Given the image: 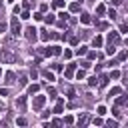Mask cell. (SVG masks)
Instances as JSON below:
<instances>
[{
  "instance_id": "1",
  "label": "cell",
  "mask_w": 128,
  "mask_h": 128,
  "mask_svg": "<svg viewBox=\"0 0 128 128\" xmlns=\"http://www.w3.org/2000/svg\"><path fill=\"white\" fill-rule=\"evenodd\" d=\"M44 104H46V96L36 94V96H34V100H32V108H34V110H40Z\"/></svg>"
},
{
  "instance_id": "2",
  "label": "cell",
  "mask_w": 128,
  "mask_h": 128,
  "mask_svg": "<svg viewBox=\"0 0 128 128\" xmlns=\"http://www.w3.org/2000/svg\"><path fill=\"white\" fill-rule=\"evenodd\" d=\"M10 26H12V34H14V36H18V34H20V22L16 20V14H14V18H12Z\"/></svg>"
},
{
  "instance_id": "3",
  "label": "cell",
  "mask_w": 128,
  "mask_h": 128,
  "mask_svg": "<svg viewBox=\"0 0 128 128\" xmlns=\"http://www.w3.org/2000/svg\"><path fill=\"white\" fill-rule=\"evenodd\" d=\"M36 32H38V30H36L34 26L26 28V38H28V40H36Z\"/></svg>"
},
{
  "instance_id": "4",
  "label": "cell",
  "mask_w": 128,
  "mask_h": 128,
  "mask_svg": "<svg viewBox=\"0 0 128 128\" xmlns=\"http://www.w3.org/2000/svg\"><path fill=\"white\" fill-rule=\"evenodd\" d=\"M108 42H110V44H118V42H120V34H118V32H110V34H108Z\"/></svg>"
},
{
  "instance_id": "5",
  "label": "cell",
  "mask_w": 128,
  "mask_h": 128,
  "mask_svg": "<svg viewBox=\"0 0 128 128\" xmlns=\"http://www.w3.org/2000/svg\"><path fill=\"white\" fill-rule=\"evenodd\" d=\"M2 58H4L6 62H14V60H16V56H14L12 52H8V50H4V52H2Z\"/></svg>"
},
{
  "instance_id": "6",
  "label": "cell",
  "mask_w": 128,
  "mask_h": 128,
  "mask_svg": "<svg viewBox=\"0 0 128 128\" xmlns=\"http://www.w3.org/2000/svg\"><path fill=\"white\" fill-rule=\"evenodd\" d=\"M102 44H104V38H102V36H94V40H92V46H94V48H100Z\"/></svg>"
},
{
  "instance_id": "7",
  "label": "cell",
  "mask_w": 128,
  "mask_h": 128,
  "mask_svg": "<svg viewBox=\"0 0 128 128\" xmlns=\"http://www.w3.org/2000/svg\"><path fill=\"white\" fill-rule=\"evenodd\" d=\"M80 22H82V24H90V22H92L90 14H86V12H84V14H80Z\"/></svg>"
},
{
  "instance_id": "8",
  "label": "cell",
  "mask_w": 128,
  "mask_h": 128,
  "mask_svg": "<svg viewBox=\"0 0 128 128\" xmlns=\"http://www.w3.org/2000/svg\"><path fill=\"white\" fill-rule=\"evenodd\" d=\"M14 78H16V76H14V72H12V70H10V72H6V84H14V82H16Z\"/></svg>"
},
{
  "instance_id": "9",
  "label": "cell",
  "mask_w": 128,
  "mask_h": 128,
  "mask_svg": "<svg viewBox=\"0 0 128 128\" xmlns=\"http://www.w3.org/2000/svg\"><path fill=\"white\" fill-rule=\"evenodd\" d=\"M62 108H64V100L60 98V100L56 102V106H54V112H56V114H60V112H62Z\"/></svg>"
},
{
  "instance_id": "10",
  "label": "cell",
  "mask_w": 128,
  "mask_h": 128,
  "mask_svg": "<svg viewBox=\"0 0 128 128\" xmlns=\"http://www.w3.org/2000/svg\"><path fill=\"white\" fill-rule=\"evenodd\" d=\"M16 104H18V108H20V110H24V108H26V96H20Z\"/></svg>"
},
{
  "instance_id": "11",
  "label": "cell",
  "mask_w": 128,
  "mask_h": 128,
  "mask_svg": "<svg viewBox=\"0 0 128 128\" xmlns=\"http://www.w3.org/2000/svg\"><path fill=\"white\" fill-rule=\"evenodd\" d=\"M108 80H110V78H108L106 74H102V76L98 78V84H100V86H106V84H108Z\"/></svg>"
},
{
  "instance_id": "12",
  "label": "cell",
  "mask_w": 128,
  "mask_h": 128,
  "mask_svg": "<svg viewBox=\"0 0 128 128\" xmlns=\"http://www.w3.org/2000/svg\"><path fill=\"white\" fill-rule=\"evenodd\" d=\"M38 90H40V86H38V84H30V86H28V94H36Z\"/></svg>"
},
{
  "instance_id": "13",
  "label": "cell",
  "mask_w": 128,
  "mask_h": 128,
  "mask_svg": "<svg viewBox=\"0 0 128 128\" xmlns=\"http://www.w3.org/2000/svg\"><path fill=\"white\" fill-rule=\"evenodd\" d=\"M76 64H68V70H66V78H72V72H74Z\"/></svg>"
},
{
  "instance_id": "14",
  "label": "cell",
  "mask_w": 128,
  "mask_h": 128,
  "mask_svg": "<svg viewBox=\"0 0 128 128\" xmlns=\"http://www.w3.org/2000/svg\"><path fill=\"white\" fill-rule=\"evenodd\" d=\"M42 76H44L48 82H52V80H54V74H52V72H48V70H44V72H42Z\"/></svg>"
},
{
  "instance_id": "15",
  "label": "cell",
  "mask_w": 128,
  "mask_h": 128,
  "mask_svg": "<svg viewBox=\"0 0 128 128\" xmlns=\"http://www.w3.org/2000/svg\"><path fill=\"white\" fill-rule=\"evenodd\" d=\"M96 14H100V16H102V14H106V8H104V4H98V6H96Z\"/></svg>"
},
{
  "instance_id": "16",
  "label": "cell",
  "mask_w": 128,
  "mask_h": 128,
  "mask_svg": "<svg viewBox=\"0 0 128 128\" xmlns=\"http://www.w3.org/2000/svg\"><path fill=\"white\" fill-rule=\"evenodd\" d=\"M48 38H50V32H46V30H40V40H44V42H46Z\"/></svg>"
},
{
  "instance_id": "17",
  "label": "cell",
  "mask_w": 128,
  "mask_h": 128,
  "mask_svg": "<svg viewBox=\"0 0 128 128\" xmlns=\"http://www.w3.org/2000/svg\"><path fill=\"white\" fill-rule=\"evenodd\" d=\"M86 52H88V46H80V48L76 50V54H78V56H84Z\"/></svg>"
},
{
  "instance_id": "18",
  "label": "cell",
  "mask_w": 128,
  "mask_h": 128,
  "mask_svg": "<svg viewBox=\"0 0 128 128\" xmlns=\"http://www.w3.org/2000/svg\"><path fill=\"white\" fill-rule=\"evenodd\" d=\"M44 20H46V24H54V14H48V16H44Z\"/></svg>"
},
{
  "instance_id": "19",
  "label": "cell",
  "mask_w": 128,
  "mask_h": 128,
  "mask_svg": "<svg viewBox=\"0 0 128 128\" xmlns=\"http://www.w3.org/2000/svg\"><path fill=\"white\" fill-rule=\"evenodd\" d=\"M88 86H98V78H96V76L88 78Z\"/></svg>"
},
{
  "instance_id": "20",
  "label": "cell",
  "mask_w": 128,
  "mask_h": 128,
  "mask_svg": "<svg viewBox=\"0 0 128 128\" xmlns=\"http://www.w3.org/2000/svg\"><path fill=\"white\" fill-rule=\"evenodd\" d=\"M96 114H98V116H104V114H106V106H98V108H96Z\"/></svg>"
},
{
  "instance_id": "21",
  "label": "cell",
  "mask_w": 128,
  "mask_h": 128,
  "mask_svg": "<svg viewBox=\"0 0 128 128\" xmlns=\"http://www.w3.org/2000/svg\"><path fill=\"white\" fill-rule=\"evenodd\" d=\"M86 54H88V60H96V58H98V54H96L94 50H90V52H86Z\"/></svg>"
},
{
  "instance_id": "22",
  "label": "cell",
  "mask_w": 128,
  "mask_h": 128,
  "mask_svg": "<svg viewBox=\"0 0 128 128\" xmlns=\"http://www.w3.org/2000/svg\"><path fill=\"white\" fill-rule=\"evenodd\" d=\"M126 58H128V52H126V50H122V52L118 54V60H122V62H124Z\"/></svg>"
},
{
  "instance_id": "23",
  "label": "cell",
  "mask_w": 128,
  "mask_h": 128,
  "mask_svg": "<svg viewBox=\"0 0 128 128\" xmlns=\"http://www.w3.org/2000/svg\"><path fill=\"white\" fill-rule=\"evenodd\" d=\"M52 6H54V8H62V6H64V0H54Z\"/></svg>"
},
{
  "instance_id": "24",
  "label": "cell",
  "mask_w": 128,
  "mask_h": 128,
  "mask_svg": "<svg viewBox=\"0 0 128 128\" xmlns=\"http://www.w3.org/2000/svg\"><path fill=\"white\" fill-rule=\"evenodd\" d=\"M70 10H72V12H78V10H80V2H74V4L70 6Z\"/></svg>"
},
{
  "instance_id": "25",
  "label": "cell",
  "mask_w": 128,
  "mask_h": 128,
  "mask_svg": "<svg viewBox=\"0 0 128 128\" xmlns=\"http://www.w3.org/2000/svg\"><path fill=\"white\" fill-rule=\"evenodd\" d=\"M84 76H86L84 70H78V72H76V78H78V80H84Z\"/></svg>"
},
{
  "instance_id": "26",
  "label": "cell",
  "mask_w": 128,
  "mask_h": 128,
  "mask_svg": "<svg viewBox=\"0 0 128 128\" xmlns=\"http://www.w3.org/2000/svg\"><path fill=\"white\" fill-rule=\"evenodd\" d=\"M20 18H22V20H26V18H30V12H28V10H26V8H24V12H22V14H20Z\"/></svg>"
},
{
  "instance_id": "27",
  "label": "cell",
  "mask_w": 128,
  "mask_h": 128,
  "mask_svg": "<svg viewBox=\"0 0 128 128\" xmlns=\"http://www.w3.org/2000/svg\"><path fill=\"white\" fill-rule=\"evenodd\" d=\"M60 52H62V50H60V46H52V54H54V56H58Z\"/></svg>"
},
{
  "instance_id": "28",
  "label": "cell",
  "mask_w": 128,
  "mask_h": 128,
  "mask_svg": "<svg viewBox=\"0 0 128 128\" xmlns=\"http://www.w3.org/2000/svg\"><path fill=\"white\" fill-rule=\"evenodd\" d=\"M86 122H88V116H82V118H78V124H80V126H84Z\"/></svg>"
},
{
  "instance_id": "29",
  "label": "cell",
  "mask_w": 128,
  "mask_h": 128,
  "mask_svg": "<svg viewBox=\"0 0 128 128\" xmlns=\"http://www.w3.org/2000/svg\"><path fill=\"white\" fill-rule=\"evenodd\" d=\"M92 124H94V126H102L104 122H102V118H94V120H92Z\"/></svg>"
},
{
  "instance_id": "30",
  "label": "cell",
  "mask_w": 128,
  "mask_h": 128,
  "mask_svg": "<svg viewBox=\"0 0 128 128\" xmlns=\"http://www.w3.org/2000/svg\"><path fill=\"white\" fill-rule=\"evenodd\" d=\"M120 92H122L120 88H112V90H110V96H116V94H120Z\"/></svg>"
},
{
  "instance_id": "31",
  "label": "cell",
  "mask_w": 128,
  "mask_h": 128,
  "mask_svg": "<svg viewBox=\"0 0 128 128\" xmlns=\"http://www.w3.org/2000/svg\"><path fill=\"white\" fill-rule=\"evenodd\" d=\"M106 52H108V54H114V52H116V48H114V46H112V44H110V46H108V48H106Z\"/></svg>"
},
{
  "instance_id": "32",
  "label": "cell",
  "mask_w": 128,
  "mask_h": 128,
  "mask_svg": "<svg viewBox=\"0 0 128 128\" xmlns=\"http://www.w3.org/2000/svg\"><path fill=\"white\" fill-rule=\"evenodd\" d=\"M110 78H120V72H118V70H112V74H110Z\"/></svg>"
},
{
  "instance_id": "33",
  "label": "cell",
  "mask_w": 128,
  "mask_h": 128,
  "mask_svg": "<svg viewBox=\"0 0 128 128\" xmlns=\"http://www.w3.org/2000/svg\"><path fill=\"white\" fill-rule=\"evenodd\" d=\"M16 124H18V126H26V120H24V118H18Z\"/></svg>"
},
{
  "instance_id": "34",
  "label": "cell",
  "mask_w": 128,
  "mask_h": 128,
  "mask_svg": "<svg viewBox=\"0 0 128 128\" xmlns=\"http://www.w3.org/2000/svg\"><path fill=\"white\" fill-rule=\"evenodd\" d=\"M108 18H112V20H114V18H116V12H114V10H108Z\"/></svg>"
},
{
  "instance_id": "35",
  "label": "cell",
  "mask_w": 128,
  "mask_h": 128,
  "mask_svg": "<svg viewBox=\"0 0 128 128\" xmlns=\"http://www.w3.org/2000/svg\"><path fill=\"white\" fill-rule=\"evenodd\" d=\"M70 44H72V46H76V44H78V38H76V36H72V38H70Z\"/></svg>"
},
{
  "instance_id": "36",
  "label": "cell",
  "mask_w": 128,
  "mask_h": 128,
  "mask_svg": "<svg viewBox=\"0 0 128 128\" xmlns=\"http://www.w3.org/2000/svg\"><path fill=\"white\" fill-rule=\"evenodd\" d=\"M80 66H82V68H88V66H90V60H84V62H80Z\"/></svg>"
},
{
  "instance_id": "37",
  "label": "cell",
  "mask_w": 128,
  "mask_h": 128,
  "mask_svg": "<svg viewBox=\"0 0 128 128\" xmlns=\"http://www.w3.org/2000/svg\"><path fill=\"white\" fill-rule=\"evenodd\" d=\"M64 122H66V124H72V122H74V118H72V116H66V118H64Z\"/></svg>"
},
{
  "instance_id": "38",
  "label": "cell",
  "mask_w": 128,
  "mask_h": 128,
  "mask_svg": "<svg viewBox=\"0 0 128 128\" xmlns=\"http://www.w3.org/2000/svg\"><path fill=\"white\" fill-rule=\"evenodd\" d=\"M98 28H100V30H104V28H108V24H106V22H100V24H98Z\"/></svg>"
},
{
  "instance_id": "39",
  "label": "cell",
  "mask_w": 128,
  "mask_h": 128,
  "mask_svg": "<svg viewBox=\"0 0 128 128\" xmlns=\"http://www.w3.org/2000/svg\"><path fill=\"white\" fill-rule=\"evenodd\" d=\"M120 32H128V24H122L120 26Z\"/></svg>"
},
{
  "instance_id": "40",
  "label": "cell",
  "mask_w": 128,
  "mask_h": 128,
  "mask_svg": "<svg viewBox=\"0 0 128 128\" xmlns=\"http://www.w3.org/2000/svg\"><path fill=\"white\" fill-rule=\"evenodd\" d=\"M64 58H72V52L70 50H64Z\"/></svg>"
},
{
  "instance_id": "41",
  "label": "cell",
  "mask_w": 128,
  "mask_h": 128,
  "mask_svg": "<svg viewBox=\"0 0 128 128\" xmlns=\"http://www.w3.org/2000/svg\"><path fill=\"white\" fill-rule=\"evenodd\" d=\"M106 124H108V126H118V122H116V120H108Z\"/></svg>"
},
{
  "instance_id": "42",
  "label": "cell",
  "mask_w": 128,
  "mask_h": 128,
  "mask_svg": "<svg viewBox=\"0 0 128 128\" xmlns=\"http://www.w3.org/2000/svg\"><path fill=\"white\" fill-rule=\"evenodd\" d=\"M6 94H8V90L6 88H0V96H6Z\"/></svg>"
},
{
  "instance_id": "43",
  "label": "cell",
  "mask_w": 128,
  "mask_h": 128,
  "mask_svg": "<svg viewBox=\"0 0 128 128\" xmlns=\"http://www.w3.org/2000/svg\"><path fill=\"white\" fill-rule=\"evenodd\" d=\"M112 4H114V6H120V4H122V0H112Z\"/></svg>"
},
{
  "instance_id": "44",
  "label": "cell",
  "mask_w": 128,
  "mask_h": 128,
  "mask_svg": "<svg viewBox=\"0 0 128 128\" xmlns=\"http://www.w3.org/2000/svg\"><path fill=\"white\" fill-rule=\"evenodd\" d=\"M4 30H6V24H4V22H0V32H4Z\"/></svg>"
},
{
  "instance_id": "45",
  "label": "cell",
  "mask_w": 128,
  "mask_h": 128,
  "mask_svg": "<svg viewBox=\"0 0 128 128\" xmlns=\"http://www.w3.org/2000/svg\"><path fill=\"white\" fill-rule=\"evenodd\" d=\"M122 82H124V84L128 86V74H124V80H122Z\"/></svg>"
},
{
  "instance_id": "46",
  "label": "cell",
  "mask_w": 128,
  "mask_h": 128,
  "mask_svg": "<svg viewBox=\"0 0 128 128\" xmlns=\"http://www.w3.org/2000/svg\"><path fill=\"white\" fill-rule=\"evenodd\" d=\"M124 44H126V46H128V38H126V40H124Z\"/></svg>"
},
{
  "instance_id": "47",
  "label": "cell",
  "mask_w": 128,
  "mask_h": 128,
  "mask_svg": "<svg viewBox=\"0 0 128 128\" xmlns=\"http://www.w3.org/2000/svg\"><path fill=\"white\" fill-rule=\"evenodd\" d=\"M78 2H80V4H82V2H84V0H78Z\"/></svg>"
},
{
  "instance_id": "48",
  "label": "cell",
  "mask_w": 128,
  "mask_h": 128,
  "mask_svg": "<svg viewBox=\"0 0 128 128\" xmlns=\"http://www.w3.org/2000/svg\"><path fill=\"white\" fill-rule=\"evenodd\" d=\"M8 2H14V0H8Z\"/></svg>"
}]
</instances>
